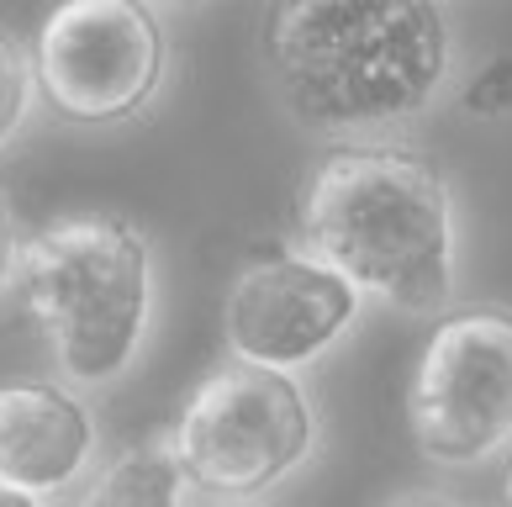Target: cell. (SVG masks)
Masks as SVG:
<instances>
[{"mask_svg": "<svg viewBox=\"0 0 512 507\" xmlns=\"http://www.w3.org/2000/svg\"><path fill=\"white\" fill-rule=\"evenodd\" d=\"M16 296L74 391H106L143 360L159 312V259L143 228L106 212L53 217L22 238Z\"/></svg>", "mask_w": 512, "mask_h": 507, "instance_id": "3957f363", "label": "cell"}, {"mask_svg": "<svg viewBox=\"0 0 512 507\" xmlns=\"http://www.w3.org/2000/svg\"><path fill=\"white\" fill-rule=\"evenodd\" d=\"M407 439L428 465L476 471L512 449V307L439 312L407 381Z\"/></svg>", "mask_w": 512, "mask_h": 507, "instance_id": "5b68a950", "label": "cell"}, {"mask_svg": "<svg viewBox=\"0 0 512 507\" xmlns=\"http://www.w3.org/2000/svg\"><path fill=\"white\" fill-rule=\"evenodd\" d=\"M502 507H512V449H507V476H502Z\"/></svg>", "mask_w": 512, "mask_h": 507, "instance_id": "9a60e30c", "label": "cell"}, {"mask_svg": "<svg viewBox=\"0 0 512 507\" xmlns=\"http://www.w3.org/2000/svg\"><path fill=\"white\" fill-rule=\"evenodd\" d=\"M386 507H470V502H465V497H454V492H439V486H417V492L391 497Z\"/></svg>", "mask_w": 512, "mask_h": 507, "instance_id": "4fadbf2b", "label": "cell"}, {"mask_svg": "<svg viewBox=\"0 0 512 507\" xmlns=\"http://www.w3.org/2000/svg\"><path fill=\"white\" fill-rule=\"evenodd\" d=\"M16 254H22V228H16L11 206L0 201V302L16 291Z\"/></svg>", "mask_w": 512, "mask_h": 507, "instance_id": "7c38bea8", "label": "cell"}, {"mask_svg": "<svg viewBox=\"0 0 512 507\" xmlns=\"http://www.w3.org/2000/svg\"><path fill=\"white\" fill-rule=\"evenodd\" d=\"M365 296L333 265L296 249H264L243 259L222 296V338L233 360L301 375L354 333Z\"/></svg>", "mask_w": 512, "mask_h": 507, "instance_id": "52a82bcc", "label": "cell"}, {"mask_svg": "<svg viewBox=\"0 0 512 507\" xmlns=\"http://www.w3.org/2000/svg\"><path fill=\"white\" fill-rule=\"evenodd\" d=\"M164 74L169 43L148 0H59L32 37L37 96L74 127L138 122Z\"/></svg>", "mask_w": 512, "mask_h": 507, "instance_id": "8992f818", "label": "cell"}, {"mask_svg": "<svg viewBox=\"0 0 512 507\" xmlns=\"http://www.w3.org/2000/svg\"><path fill=\"white\" fill-rule=\"evenodd\" d=\"M154 6H196V0H154Z\"/></svg>", "mask_w": 512, "mask_h": 507, "instance_id": "2e32d148", "label": "cell"}, {"mask_svg": "<svg viewBox=\"0 0 512 507\" xmlns=\"http://www.w3.org/2000/svg\"><path fill=\"white\" fill-rule=\"evenodd\" d=\"M322 444V418L301 375L227 354L185 397L169 455L185 492L212 502H259L286 486Z\"/></svg>", "mask_w": 512, "mask_h": 507, "instance_id": "277c9868", "label": "cell"}, {"mask_svg": "<svg viewBox=\"0 0 512 507\" xmlns=\"http://www.w3.org/2000/svg\"><path fill=\"white\" fill-rule=\"evenodd\" d=\"M0 507H48V502H43V497L16 492V486H0Z\"/></svg>", "mask_w": 512, "mask_h": 507, "instance_id": "5bb4252c", "label": "cell"}, {"mask_svg": "<svg viewBox=\"0 0 512 507\" xmlns=\"http://www.w3.org/2000/svg\"><path fill=\"white\" fill-rule=\"evenodd\" d=\"M460 106L481 122H497L512 111V53H491V59L460 85Z\"/></svg>", "mask_w": 512, "mask_h": 507, "instance_id": "8fae6325", "label": "cell"}, {"mask_svg": "<svg viewBox=\"0 0 512 507\" xmlns=\"http://www.w3.org/2000/svg\"><path fill=\"white\" fill-rule=\"evenodd\" d=\"M264 59L307 133L370 143L449 96L454 27L439 0H275Z\"/></svg>", "mask_w": 512, "mask_h": 507, "instance_id": "6da1fadb", "label": "cell"}, {"mask_svg": "<svg viewBox=\"0 0 512 507\" xmlns=\"http://www.w3.org/2000/svg\"><path fill=\"white\" fill-rule=\"evenodd\" d=\"M37 106V80H32V53L0 27V148L27 127Z\"/></svg>", "mask_w": 512, "mask_h": 507, "instance_id": "30bf717a", "label": "cell"}, {"mask_svg": "<svg viewBox=\"0 0 512 507\" xmlns=\"http://www.w3.org/2000/svg\"><path fill=\"white\" fill-rule=\"evenodd\" d=\"M296 233L365 302L402 317H439L460 296V212L423 148L333 143L301 191Z\"/></svg>", "mask_w": 512, "mask_h": 507, "instance_id": "7a4b0ae2", "label": "cell"}, {"mask_svg": "<svg viewBox=\"0 0 512 507\" xmlns=\"http://www.w3.org/2000/svg\"><path fill=\"white\" fill-rule=\"evenodd\" d=\"M101 460V423L85 391L43 375L0 381V486L27 497H64Z\"/></svg>", "mask_w": 512, "mask_h": 507, "instance_id": "ba28073f", "label": "cell"}, {"mask_svg": "<svg viewBox=\"0 0 512 507\" xmlns=\"http://www.w3.org/2000/svg\"><path fill=\"white\" fill-rule=\"evenodd\" d=\"M185 476L169 439H138L85 476L74 507H185Z\"/></svg>", "mask_w": 512, "mask_h": 507, "instance_id": "9c48e42d", "label": "cell"}]
</instances>
